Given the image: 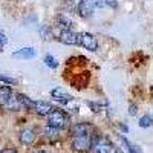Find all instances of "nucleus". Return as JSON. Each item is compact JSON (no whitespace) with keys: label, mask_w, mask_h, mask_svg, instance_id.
Listing matches in <instances>:
<instances>
[{"label":"nucleus","mask_w":153,"mask_h":153,"mask_svg":"<svg viewBox=\"0 0 153 153\" xmlns=\"http://www.w3.org/2000/svg\"><path fill=\"white\" fill-rule=\"evenodd\" d=\"M40 32H42V35H43V38H49V35H51V31H49V28L48 26H43L42 29H40Z\"/></svg>","instance_id":"6ab92c4d"},{"label":"nucleus","mask_w":153,"mask_h":153,"mask_svg":"<svg viewBox=\"0 0 153 153\" xmlns=\"http://www.w3.org/2000/svg\"><path fill=\"white\" fill-rule=\"evenodd\" d=\"M139 126H141V127H150L152 126V117H150V115L143 117L141 121H139Z\"/></svg>","instance_id":"dca6fc26"},{"label":"nucleus","mask_w":153,"mask_h":153,"mask_svg":"<svg viewBox=\"0 0 153 153\" xmlns=\"http://www.w3.org/2000/svg\"><path fill=\"white\" fill-rule=\"evenodd\" d=\"M32 110L37 112L38 115H49L54 109H52V106H51L49 103H45V101H38V103H35V106H34Z\"/></svg>","instance_id":"423d86ee"},{"label":"nucleus","mask_w":153,"mask_h":153,"mask_svg":"<svg viewBox=\"0 0 153 153\" xmlns=\"http://www.w3.org/2000/svg\"><path fill=\"white\" fill-rule=\"evenodd\" d=\"M34 138H35L34 130L25 129V130L22 132V135H20V141H22V144H31V143L34 141Z\"/></svg>","instance_id":"9d476101"},{"label":"nucleus","mask_w":153,"mask_h":153,"mask_svg":"<svg viewBox=\"0 0 153 153\" xmlns=\"http://www.w3.org/2000/svg\"><path fill=\"white\" fill-rule=\"evenodd\" d=\"M72 147L78 152H84V150H89L91 147V138L89 135H78V136H74V141H72Z\"/></svg>","instance_id":"7ed1b4c3"},{"label":"nucleus","mask_w":153,"mask_h":153,"mask_svg":"<svg viewBox=\"0 0 153 153\" xmlns=\"http://www.w3.org/2000/svg\"><path fill=\"white\" fill-rule=\"evenodd\" d=\"M45 132H46V135L51 136V138H57V129H52V127L48 126V129H46Z\"/></svg>","instance_id":"a211bd4d"},{"label":"nucleus","mask_w":153,"mask_h":153,"mask_svg":"<svg viewBox=\"0 0 153 153\" xmlns=\"http://www.w3.org/2000/svg\"><path fill=\"white\" fill-rule=\"evenodd\" d=\"M123 141H124V143L127 144V147H129V150H130V153H143V152H141V149H139L138 146H133V144H130V143H129V141H127V139H126V138L123 139Z\"/></svg>","instance_id":"f3484780"},{"label":"nucleus","mask_w":153,"mask_h":153,"mask_svg":"<svg viewBox=\"0 0 153 153\" xmlns=\"http://www.w3.org/2000/svg\"><path fill=\"white\" fill-rule=\"evenodd\" d=\"M66 123H68V118L63 110H52L49 115H48V126L52 127V129H63V127H66Z\"/></svg>","instance_id":"f257e3e1"},{"label":"nucleus","mask_w":153,"mask_h":153,"mask_svg":"<svg viewBox=\"0 0 153 153\" xmlns=\"http://www.w3.org/2000/svg\"><path fill=\"white\" fill-rule=\"evenodd\" d=\"M94 8H95V2L94 0H81L80 5H78V11L80 14L84 16V17H89L94 12Z\"/></svg>","instance_id":"20e7f679"},{"label":"nucleus","mask_w":153,"mask_h":153,"mask_svg":"<svg viewBox=\"0 0 153 153\" xmlns=\"http://www.w3.org/2000/svg\"><path fill=\"white\" fill-rule=\"evenodd\" d=\"M17 101L20 103V106H25L28 109H34V106H35V101L29 100L26 95H22V94H17Z\"/></svg>","instance_id":"9b49d317"},{"label":"nucleus","mask_w":153,"mask_h":153,"mask_svg":"<svg viewBox=\"0 0 153 153\" xmlns=\"http://www.w3.org/2000/svg\"><path fill=\"white\" fill-rule=\"evenodd\" d=\"M87 133V127L86 124H75L72 127V135L74 136H78V135H86Z\"/></svg>","instance_id":"ddd939ff"},{"label":"nucleus","mask_w":153,"mask_h":153,"mask_svg":"<svg viewBox=\"0 0 153 153\" xmlns=\"http://www.w3.org/2000/svg\"><path fill=\"white\" fill-rule=\"evenodd\" d=\"M8 40H6V37H5V34L2 32V31H0V43H2V45H5Z\"/></svg>","instance_id":"412c9836"},{"label":"nucleus","mask_w":153,"mask_h":153,"mask_svg":"<svg viewBox=\"0 0 153 153\" xmlns=\"http://www.w3.org/2000/svg\"><path fill=\"white\" fill-rule=\"evenodd\" d=\"M0 80L5 81V83H14V80L9 78V76H5V75H0Z\"/></svg>","instance_id":"aec40b11"},{"label":"nucleus","mask_w":153,"mask_h":153,"mask_svg":"<svg viewBox=\"0 0 153 153\" xmlns=\"http://www.w3.org/2000/svg\"><path fill=\"white\" fill-rule=\"evenodd\" d=\"M2 48H3V45H2V43H0V51H2Z\"/></svg>","instance_id":"393cba45"},{"label":"nucleus","mask_w":153,"mask_h":153,"mask_svg":"<svg viewBox=\"0 0 153 153\" xmlns=\"http://www.w3.org/2000/svg\"><path fill=\"white\" fill-rule=\"evenodd\" d=\"M58 23H60V26L65 28V31H69L71 26H72V22L66 16H58Z\"/></svg>","instance_id":"4468645a"},{"label":"nucleus","mask_w":153,"mask_h":153,"mask_svg":"<svg viewBox=\"0 0 153 153\" xmlns=\"http://www.w3.org/2000/svg\"><path fill=\"white\" fill-rule=\"evenodd\" d=\"M78 43L89 49V51H97L98 49V42H97V38L92 35V34H89V32H81L78 34Z\"/></svg>","instance_id":"f03ea898"},{"label":"nucleus","mask_w":153,"mask_h":153,"mask_svg":"<svg viewBox=\"0 0 153 153\" xmlns=\"http://www.w3.org/2000/svg\"><path fill=\"white\" fill-rule=\"evenodd\" d=\"M12 55L17 57V58H34L35 51L32 48H25V49H20V51H17V52H14Z\"/></svg>","instance_id":"1a4fd4ad"},{"label":"nucleus","mask_w":153,"mask_h":153,"mask_svg":"<svg viewBox=\"0 0 153 153\" xmlns=\"http://www.w3.org/2000/svg\"><path fill=\"white\" fill-rule=\"evenodd\" d=\"M60 40L66 45H76L78 43V34H75L74 31H63L60 34Z\"/></svg>","instance_id":"39448f33"},{"label":"nucleus","mask_w":153,"mask_h":153,"mask_svg":"<svg viewBox=\"0 0 153 153\" xmlns=\"http://www.w3.org/2000/svg\"><path fill=\"white\" fill-rule=\"evenodd\" d=\"M0 153H17V152H16L14 149H5V150H2Z\"/></svg>","instance_id":"b1692460"},{"label":"nucleus","mask_w":153,"mask_h":153,"mask_svg":"<svg viewBox=\"0 0 153 153\" xmlns=\"http://www.w3.org/2000/svg\"><path fill=\"white\" fill-rule=\"evenodd\" d=\"M11 98H12L11 89L8 86H2V87H0V106H6Z\"/></svg>","instance_id":"6e6552de"},{"label":"nucleus","mask_w":153,"mask_h":153,"mask_svg":"<svg viewBox=\"0 0 153 153\" xmlns=\"http://www.w3.org/2000/svg\"><path fill=\"white\" fill-rule=\"evenodd\" d=\"M45 63H46L48 66H51V68H54V69H55V68L58 66V63H57V60H55V58H54L52 55H46V57H45Z\"/></svg>","instance_id":"2eb2a0df"},{"label":"nucleus","mask_w":153,"mask_h":153,"mask_svg":"<svg viewBox=\"0 0 153 153\" xmlns=\"http://www.w3.org/2000/svg\"><path fill=\"white\" fill-rule=\"evenodd\" d=\"M37 153H46V152H37Z\"/></svg>","instance_id":"a878e982"},{"label":"nucleus","mask_w":153,"mask_h":153,"mask_svg":"<svg viewBox=\"0 0 153 153\" xmlns=\"http://www.w3.org/2000/svg\"><path fill=\"white\" fill-rule=\"evenodd\" d=\"M95 152L97 153H120L117 147H113L110 144H98Z\"/></svg>","instance_id":"f8f14e48"},{"label":"nucleus","mask_w":153,"mask_h":153,"mask_svg":"<svg viewBox=\"0 0 153 153\" xmlns=\"http://www.w3.org/2000/svg\"><path fill=\"white\" fill-rule=\"evenodd\" d=\"M52 98L61 101V103H71V101H72V97L68 92L63 91V89H54V91H52Z\"/></svg>","instance_id":"0eeeda50"},{"label":"nucleus","mask_w":153,"mask_h":153,"mask_svg":"<svg viewBox=\"0 0 153 153\" xmlns=\"http://www.w3.org/2000/svg\"><path fill=\"white\" fill-rule=\"evenodd\" d=\"M138 112V107L136 106H130V115H136Z\"/></svg>","instance_id":"5701e85b"},{"label":"nucleus","mask_w":153,"mask_h":153,"mask_svg":"<svg viewBox=\"0 0 153 153\" xmlns=\"http://www.w3.org/2000/svg\"><path fill=\"white\" fill-rule=\"evenodd\" d=\"M106 5H109V6H117V0H106Z\"/></svg>","instance_id":"4be33fe9"}]
</instances>
